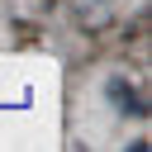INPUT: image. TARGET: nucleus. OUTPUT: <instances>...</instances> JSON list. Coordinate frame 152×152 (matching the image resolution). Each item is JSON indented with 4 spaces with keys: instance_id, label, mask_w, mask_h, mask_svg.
Wrapping results in <instances>:
<instances>
[{
    "instance_id": "obj_1",
    "label": "nucleus",
    "mask_w": 152,
    "mask_h": 152,
    "mask_svg": "<svg viewBox=\"0 0 152 152\" xmlns=\"http://www.w3.org/2000/svg\"><path fill=\"white\" fill-rule=\"evenodd\" d=\"M104 90L119 100V104H114L119 114H133V119H142V95H138V90H133L124 76H109V86H104Z\"/></svg>"
}]
</instances>
